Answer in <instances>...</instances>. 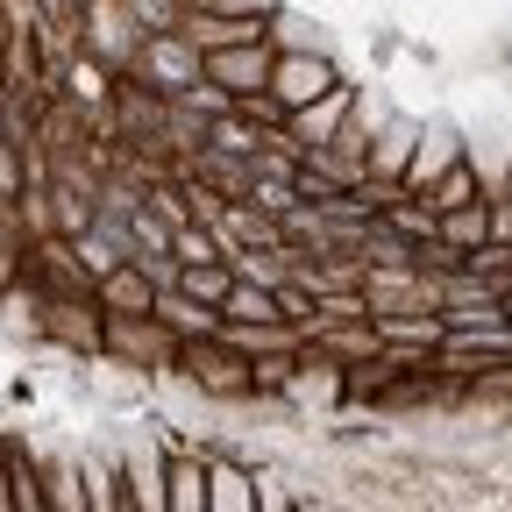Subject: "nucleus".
Returning <instances> with one entry per match:
<instances>
[{
    "instance_id": "9",
    "label": "nucleus",
    "mask_w": 512,
    "mask_h": 512,
    "mask_svg": "<svg viewBox=\"0 0 512 512\" xmlns=\"http://www.w3.org/2000/svg\"><path fill=\"white\" fill-rule=\"evenodd\" d=\"M114 79H121V72H107V64H100L93 50H72V57H64V72H57V86H64V107H72L79 121H86V114H107V100H114Z\"/></svg>"
},
{
    "instance_id": "20",
    "label": "nucleus",
    "mask_w": 512,
    "mask_h": 512,
    "mask_svg": "<svg viewBox=\"0 0 512 512\" xmlns=\"http://www.w3.org/2000/svg\"><path fill=\"white\" fill-rule=\"evenodd\" d=\"M29 200V171H22V136L8 128V136H0V214H15Z\"/></svg>"
},
{
    "instance_id": "15",
    "label": "nucleus",
    "mask_w": 512,
    "mask_h": 512,
    "mask_svg": "<svg viewBox=\"0 0 512 512\" xmlns=\"http://www.w3.org/2000/svg\"><path fill=\"white\" fill-rule=\"evenodd\" d=\"M420 200H427L434 214H448V207H463V200H484V178H477V164H470V157H456V164H448V171L420 192Z\"/></svg>"
},
{
    "instance_id": "4",
    "label": "nucleus",
    "mask_w": 512,
    "mask_h": 512,
    "mask_svg": "<svg viewBox=\"0 0 512 512\" xmlns=\"http://www.w3.org/2000/svg\"><path fill=\"white\" fill-rule=\"evenodd\" d=\"M335 79H342V72H335V57L320 50V43H313V50H271V79H264V93L292 114V107H306L313 93H328Z\"/></svg>"
},
{
    "instance_id": "13",
    "label": "nucleus",
    "mask_w": 512,
    "mask_h": 512,
    "mask_svg": "<svg viewBox=\"0 0 512 512\" xmlns=\"http://www.w3.org/2000/svg\"><path fill=\"white\" fill-rule=\"evenodd\" d=\"M164 512H207V463L200 456L164 463Z\"/></svg>"
},
{
    "instance_id": "14",
    "label": "nucleus",
    "mask_w": 512,
    "mask_h": 512,
    "mask_svg": "<svg viewBox=\"0 0 512 512\" xmlns=\"http://www.w3.org/2000/svg\"><path fill=\"white\" fill-rule=\"evenodd\" d=\"M207 512H256V477L235 463H207Z\"/></svg>"
},
{
    "instance_id": "3",
    "label": "nucleus",
    "mask_w": 512,
    "mask_h": 512,
    "mask_svg": "<svg viewBox=\"0 0 512 512\" xmlns=\"http://www.w3.org/2000/svg\"><path fill=\"white\" fill-rule=\"evenodd\" d=\"M178 370L200 384L207 399H256V370L228 335H200V342H178Z\"/></svg>"
},
{
    "instance_id": "16",
    "label": "nucleus",
    "mask_w": 512,
    "mask_h": 512,
    "mask_svg": "<svg viewBox=\"0 0 512 512\" xmlns=\"http://www.w3.org/2000/svg\"><path fill=\"white\" fill-rule=\"evenodd\" d=\"M434 235L448 242V249H477L484 235H491V214H484V200H463V207H448V214H434Z\"/></svg>"
},
{
    "instance_id": "17",
    "label": "nucleus",
    "mask_w": 512,
    "mask_h": 512,
    "mask_svg": "<svg viewBox=\"0 0 512 512\" xmlns=\"http://www.w3.org/2000/svg\"><path fill=\"white\" fill-rule=\"evenodd\" d=\"M221 320H285V313H278V285L235 278V285H228V299H221Z\"/></svg>"
},
{
    "instance_id": "18",
    "label": "nucleus",
    "mask_w": 512,
    "mask_h": 512,
    "mask_svg": "<svg viewBox=\"0 0 512 512\" xmlns=\"http://www.w3.org/2000/svg\"><path fill=\"white\" fill-rule=\"evenodd\" d=\"M228 285H235V271H228V256H214V264H178V292H192V299H207V306H221V299H228Z\"/></svg>"
},
{
    "instance_id": "23",
    "label": "nucleus",
    "mask_w": 512,
    "mask_h": 512,
    "mask_svg": "<svg viewBox=\"0 0 512 512\" xmlns=\"http://www.w3.org/2000/svg\"><path fill=\"white\" fill-rule=\"evenodd\" d=\"M484 214H491V242H512V178L498 192H484Z\"/></svg>"
},
{
    "instance_id": "10",
    "label": "nucleus",
    "mask_w": 512,
    "mask_h": 512,
    "mask_svg": "<svg viewBox=\"0 0 512 512\" xmlns=\"http://www.w3.org/2000/svg\"><path fill=\"white\" fill-rule=\"evenodd\" d=\"M150 313L164 320V328H171L178 342H200V335H221V306H207V299H192V292H178V285H164V292L150 299Z\"/></svg>"
},
{
    "instance_id": "2",
    "label": "nucleus",
    "mask_w": 512,
    "mask_h": 512,
    "mask_svg": "<svg viewBox=\"0 0 512 512\" xmlns=\"http://www.w3.org/2000/svg\"><path fill=\"white\" fill-rule=\"evenodd\" d=\"M121 79H136V86L157 93V100H178L192 79H200V50H192L178 29H150V36L136 43V57H128Z\"/></svg>"
},
{
    "instance_id": "22",
    "label": "nucleus",
    "mask_w": 512,
    "mask_h": 512,
    "mask_svg": "<svg viewBox=\"0 0 512 512\" xmlns=\"http://www.w3.org/2000/svg\"><path fill=\"white\" fill-rule=\"evenodd\" d=\"M43 505H86V484H79V470H72V463H57V470H50Z\"/></svg>"
},
{
    "instance_id": "5",
    "label": "nucleus",
    "mask_w": 512,
    "mask_h": 512,
    "mask_svg": "<svg viewBox=\"0 0 512 512\" xmlns=\"http://www.w3.org/2000/svg\"><path fill=\"white\" fill-rule=\"evenodd\" d=\"M79 50H93L107 72H128V57H136V43H143V29H136V15L121 8V0H79Z\"/></svg>"
},
{
    "instance_id": "12",
    "label": "nucleus",
    "mask_w": 512,
    "mask_h": 512,
    "mask_svg": "<svg viewBox=\"0 0 512 512\" xmlns=\"http://www.w3.org/2000/svg\"><path fill=\"white\" fill-rule=\"evenodd\" d=\"M93 299H100V313H150L157 285H150V278H143V271L121 256V264H114L107 278H93Z\"/></svg>"
},
{
    "instance_id": "11",
    "label": "nucleus",
    "mask_w": 512,
    "mask_h": 512,
    "mask_svg": "<svg viewBox=\"0 0 512 512\" xmlns=\"http://www.w3.org/2000/svg\"><path fill=\"white\" fill-rule=\"evenodd\" d=\"M463 157V143H456V128H434V136H413V157H406V171H399V185L406 192H427L448 164Z\"/></svg>"
},
{
    "instance_id": "1",
    "label": "nucleus",
    "mask_w": 512,
    "mask_h": 512,
    "mask_svg": "<svg viewBox=\"0 0 512 512\" xmlns=\"http://www.w3.org/2000/svg\"><path fill=\"white\" fill-rule=\"evenodd\" d=\"M100 356L121 370H178V335L157 313H107L100 320Z\"/></svg>"
},
{
    "instance_id": "7",
    "label": "nucleus",
    "mask_w": 512,
    "mask_h": 512,
    "mask_svg": "<svg viewBox=\"0 0 512 512\" xmlns=\"http://www.w3.org/2000/svg\"><path fill=\"white\" fill-rule=\"evenodd\" d=\"M349 114H356V86H349V79H335L328 93H313L306 107H292V114H285V136H292V143H299V157H306V150H320L328 136H342V121H349Z\"/></svg>"
},
{
    "instance_id": "21",
    "label": "nucleus",
    "mask_w": 512,
    "mask_h": 512,
    "mask_svg": "<svg viewBox=\"0 0 512 512\" xmlns=\"http://www.w3.org/2000/svg\"><path fill=\"white\" fill-rule=\"evenodd\" d=\"M121 8L136 15V29H143V36H150V29H178V15H185L178 0H121Z\"/></svg>"
},
{
    "instance_id": "8",
    "label": "nucleus",
    "mask_w": 512,
    "mask_h": 512,
    "mask_svg": "<svg viewBox=\"0 0 512 512\" xmlns=\"http://www.w3.org/2000/svg\"><path fill=\"white\" fill-rule=\"evenodd\" d=\"M200 72H207L221 93H235V100L264 93V79H271V36L235 43V50H207V57H200Z\"/></svg>"
},
{
    "instance_id": "19",
    "label": "nucleus",
    "mask_w": 512,
    "mask_h": 512,
    "mask_svg": "<svg viewBox=\"0 0 512 512\" xmlns=\"http://www.w3.org/2000/svg\"><path fill=\"white\" fill-rule=\"evenodd\" d=\"M171 256H178V264H214V256H228V249H221L214 221H178L171 228Z\"/></svg>"
},
{
    "instance_id": "6",
    "label": "nucleus",
    "mask_w": 512,
    "mask_h": 512,
    "mask_svg": "<svg viewBox=\"0 0 512 512\" xmlns=\"http://www.w3.org/2000/svg\"><path fill=\"white\" fill-rule=\"evenodd\" d=\"M36 320H43V335L64 342V349H79V356H100V299L93 292H50L36 299Z\"/></svg>"
}]
</instances>
